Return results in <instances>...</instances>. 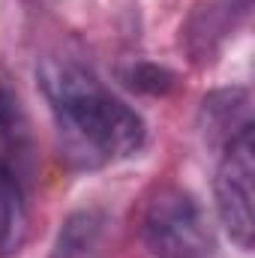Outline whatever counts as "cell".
Returning a JSON list of instances; mask_svg holds the SVG:
<instances>
[{
	"label": "cell",
	"mask_w": 255,
	"mask_h": 258,
	"mask_svg": "<svg viewBox=\"0 0 255 258\" xmlns=\"http://www.w3.org/2000/svg\"><path fill=\"white\" fill-rule=\"evenodd\" d=\"M132 78H138V81H132L135 87H141V90H153V93H159V90L171 87V72L156 69V66H141Z\"/></svg>",
	"instance_id": "ba28073f"
},
{
	"label": "cell",
	"mask_w": 255,
	"mask_h": 258,
	"mask_svg": "<svg viewBox=\"0 0 255 258\" xmlns=\"http://www.w3.org/2000/svg\"><path fill=\"white\" fill-rule=\"evenodd\" d=\"M252 177H255V141H252V126H246L234 138L225 141V153H222L216 177H213L219 222L225 225L228 237L240 249H252V234H255Z\"/></svg>",
	"instance_id": "3957f363"
},
{
	"label": "cell",
	"mask_w": 255,
	"mask_h": 258,
	"mask_svg": "<svg viewBox=\"0 0 255 258\" xmlns=\"http://www.w3.org/2000/svg\"><path fill=\"white\" fill-rule=\"evenodd\" d=\"M36 75L57 126L60 156L72 168H105L141 150L144 120L93 69L72 57H45Z\"/></svg>",
	"instance_id": "6da1fadb"
},
{
	"label": "cell",
	"mask_w": 255,
	"mask_h": 258,
	"mask_svg": "<svg viewBox=\"0 0 255 258\" xmlns=\"http://www.w3.org/2000/svg\"><path fill=\"white\" fill-rule=\"evenodd\" d=\"M24 150H27V135H24L18 102L9 93V87L0 81V159L24 165Z\"/></svg>",
	"instance_id": "52a82bcc"
},
{
	"label": "cell",
	"mask_w": 255,
	"mask_h": 258,
	"mask_svg": "<svg viewBox=\"0 0 255 258\" xmlns=\"http://www.w3.org/2000/svg\"><path fill=\"white\" fill-rule=\"evenodd\" d=\"M30 213L24 189V165L0 159V258L18 255L27 243Z\"/></svg>",
	"instance_id": "277c9868"
},
{
	"label": "cell",
	"mask_w": 255,
	"mask_h": 258,
	"mask_svg": "<svg viewBox=\"0 0 255 258\" xmlns=\"http://www.w3.org/2000/svg\"><path fill=\"white\" fill-rule=\"evenodd\" d=\"M228 3H231V6H237V9H246L252 0H228Z\"/></svg>",
	"instance_id": "9c48e42d"
},
{
	"label": "cell",
	"mask_w": 255,
	"mask_h": 258,
	"mask_svg": "<svg viewBox=\"0 0 255 258\" xmlns=\"http://www.w3.org/2000/svg\"><path fill=\"white\" fill-rule=\"evenodd\" d=\"M105 213L102 210H75L63 222L51 258H102L105 255Z\"/></svg>",
	"instance_id": "5b68a950"
},
{
	"label": "cell",
	"mask_w": 255,
	"mask_h": 258,
	"mask_svg": "<svg viewBox=\"0 0 255 258\" xmlns=\"http://www.w3.org/2000/svg\"><path fill=\"white\" fill-rule=\"evenodd\" d=\"M234 111H249V99L243 90H222L204 99V117L210 132H222V141L234 138L240 129L252 126L249 117H234Z\"/></svg>",
	"instance_id": "8992f818"
},
{
	"label": "cell",
	"mask_w": 255,
	"mask_h": 258,
	"mask_svg": "<svg viewBox=\"0 0 255 258\" xmlns=\"http://www.w3.org/2000/svg\"><path fill=\"white\" fill-rule=\"evenodd\" d=\"M141 237L156 258H213L216 252L207 213L186 189L177 186H165L147 201Z\"/></svg>",
	"instance_id": "7a4b0ae2"
}]
</instances>
